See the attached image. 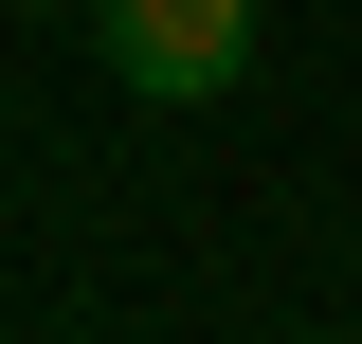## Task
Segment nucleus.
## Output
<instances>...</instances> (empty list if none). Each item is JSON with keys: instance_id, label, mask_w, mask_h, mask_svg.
I'll return each instance as SVG.
<instances>
[{"instance_id": "1", "label": "nucleus", "mask_w": 362, "mask_h": 344, "mask_svg": "<svg viewBox=\"0 0 362 344\" xmlns=\"http://www.w3.org/2000/svg\"><path fill=\"white\" fill-rule=\"evenodd\" d=\"M90 18H109V73L145 109H199V91L254 73V0H90Z\"/></svg>"}]
</instances>
